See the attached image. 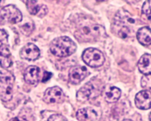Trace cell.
Returning a JSON list of instances; mask_svg holds the SVG:
<instances>
[{
	"instance_id": "1",
	"label": "cell",
	"mask_w": 151,
	"mask_h": 121,
	"mask_svg": "<svg viewBox=\"0 0 151 121\" xmlns=\"http://www.w3.org/2000/svg\"><path fill=\"white\" fill-rule=\"evenodd\" d=\"M75 24L74 35L79 42L98 41L106 35L105 28L89 18L81 17Z\"/></svg>"
},
{
	"instance_id": "2",
	"label": "cell",
	"mask_w": 151,
	"mask_h": 121,
	"mask_svg": "<svg viewBox=\"0 0 151 121\" xmlns=\"http://www.w3.org/2000/svg\"><path fill=\"white\" fill-rule=\"evenodd\" d=\"M135 24V19L128 12L119 11L115 17L112 30L119 37L125 39L134 36Z\"/></svg>"
},
{
	"instance_id": "3",
	"label": "cell",
	"mask_w": 151,
	"mask_h": 121,
	"mask_svg": "<svg viewBox=\"0 0 151 121\" xmlns=\"http://www.w3.org/2000/svg\"><path fill=\"white\" fill-rule=\"evenodd\" d=\"M77 48L76 43L66 36L54 39L50 45L51 53L55 56L59 57L70 56L76 52Z\"/></svg>"
},
{
	"instance_id": "4",
	"label": "cell",
	"mask_w": 151,
	"mask_h": 121,
	"mask_svg": "<svg viewBox=\"0 0 151 121\" xmlns=\"http://www.w3.org/2000/svg\"><path fill=\"white\" fill-rule=\"evenodd\" d=\"M103 86L98 80H92L84 85L76 94L77 99L85 102L98 97L102 92Z\"/></svg>"
},
{
	"instance_id": "5",
	"label": "cell",
	"mask_w": 151,
	"mask_h": 121,
	"mask_svg": "<svg viewBox=\"0 0 151 121\" xmlns=\"http://www.w3.org/2000/svg\"><path fill=\"white\" fill-rule=\"evenodd\" d=\"M14 76L10 71H0V98L4 102L10 101L13 98Z\"/></svg>"
},
{
	"instance_id": "6",
	"label": "cell",
	"mask_w": 151,
	"mask_h": 121,
	"mask_svg": "<svg viewBox=\"0 0 151 121\" xmlns=\"http://www.w3.org/2000/svg\"><path fill=\"white\" fill-rule=\"evenodd\" d=\"M82 59L86 64L93 68L101 67L105 61L103 53L99 49L93 48L85 50L82 55Z\"/></svg>"
},
{
	"instance_id": "7",
	"label": "cell",
	"mask_w": 151,
	"mask_h": 121,
	"mask_svg": "<svg viewBox=\"0 0 151 121\" xmlns=\"http://www.w3.org/2000/svg\"><path fill=\"white\" fill-rule=\"evenodd\" d=\"M0 16L3 20L13 24L22 21V14L21 11L12 5L3 7L0 11Z\"/></svg>"
},
{
	"instance_id": "8",
	"label": "cell",
	"mask_w": 151,
	"mask_h": 121,
	"mask_svg": "<svg viewBox=\"0 0 151 121\" xmlns=\"http://www.w3.org/2000/svg\"><path fill=\"white\" fill-rule=\"evenodd\" d=\"M65 99V94L59 86L47 88L44 94L43 100L47 104L62 103Z\"/></svg>"
},
{
	"instance_id": "9",
	"label": "cell",
	"mask_w": 151,
	"mask_h": 121,
	"mask_svg": "<svg viewBox=\"0 0 151 121\" xmlns=\"http://www.w3.org/2000/svg\"><path fill=\"white\" fill-rule=\"evenodd\" d=\"M89 75V71L86 67L77 65L72 67L70 70L69 79L71 84H78Z\"/></svg>"
},
{
	"instance_id": "10",
	"label": "cell",
	"mask_w": 151,
	"mask_h": 121,
	"mask_svg": "<svg viewBox=\"0 0 151 121\" xmlns=\"http://www.w3.org/2000/svg\"><path fill=\"white\" fill-rule=\"evenodd\" d=\"M40 55L39 48L32 43H28L20 50V57L28 61L35 60L39 58Z\"/></svg>"
},
{
	"instance_id": "11",
	"label": "cell",
	"mask_w": 151,
	"mask_h": 121,
	"mask_svg": "<svg viewBox=\"0 0 151 121\" xmlns=\"http://www.w3.org/2000/svg\"><path fill=\"white\" fill-rule=\"evenodd\" d=\"M151 92L148 90H144L136 94L135 105L139 109L146 110L151 108Z\"/></svg>"
},
{
	"instance_id": "12",
	"label": "cell",
	"mask_w": 151,
	"mask_h": 121,
	"mask_svg": "<svg viewBox=\"0 0 151 121\" xmlns=\"http://www.w3.org/2000/svg\"><path fill=\"white\" fill-rule=\"evenodd\" d=\"M26 7L29 13L39 17H45L48 12L47 7L44 4L40 5L37 1H26Z\"/></svg>"
},
{
	"instance_id": "13",
	"label": "cell",
	"mask_w": 151,
	"mask_h": 121,
	"mask_svg": "<svg viewBox=\"0 0 151 121\" xmlns=\"http://www.w3.org/2000/svg\"><path fill=\"white\" fill-rule=\"evenodd\" d=\"M40 70L36 66H30L24 72V79L27 84L32 85H37L40 80Z\"/></svg>"
},
{
	"instance_id": "14",
	"label": "cell",
	"mask_w": 151,
	"mask_h": 121,
	"mask_svg": "<svg viewBox=\"0 0 151 121\" xmlns=\"http://www.w3.org/2000/svg\"><path fill=\"white\" fill-rule=\"evenodd\" d=\"M76 118L79 121H95L97 119V112L92 108H83L78 110Z\"/></svg>"
},
{
	"instance_id": "15",
	"label": "cell",
	"mask_w": 151,
	"mask_h": 121,
	"mask_svg": "<svg viewBox=\"0 0 151 121\" xmlns=\"http://www.w3.org/2000/svg\"><path fill=\"white\" fill-rule=\"evenodd\" d=\"M139 70L145 76L151 75V55L149 54L143 55L137 64Z\"/></svg>"
},
{
	"instance_id": "16",
	"label": "cell",
	"mask_w": 151,
	"mask_h": 121,
	"mask_svg": "<svg viewBox=\"0 0 151 121\" xmlns=\"http://www.w3.org/2000/svg\"><path fill=\"white\" fill-rule=\"evenodd\" d=\"M137 38L138 41L142 45L147 47L151 45V29L145 26L140 28L137 32Z\"/></svg>"
},
{
	"instance_id": "17",
	"label": "cell",
	"mask_w": 151,
	"mask_h": 121,
	"mask_svg": "<svg viewBox=\"0 0 151 121\" xmlns=\"http://www.w3.org/2000/svg\"><path fill=\"white\" fill-rule=\"evenodd\" d=\"M121 95V90L115 86H112L105 93V99L109 103H114L118 100Z\"/></svg>"
},
{
	"instance_id": "18",
	"label": "cell",
	"mask_w": 151,
	"mask_h": 121,
	"mask_svg": "<svg viewBox=\"0 0 151 121\" xmlns=\"http://www.w3.org/2000/svg\"><path fill=\"white\" fill-rule=\"evenodd\" d=\"M34 29L35 25L34 22L30 19L27 20L25 22L20 26L21 32L26 36H30Z\"/></svg>"
},
{
	"instance_id": "19",
	"label": "cell",
	"mask_w": 151,
	"mask_h": 121,
	"mask_svg": "<svg viewBox=\"0 0 151 121\" xmlns=\"http://www.w3.org/2000/svg\"><path fill=\"white\" fill-rule=\"evenodd\" d=\"M142 13L146 16L147 19H151V1H146L143 4L142 8Z\"/></svg>"
},
{
	"instance_id": "20",
	"label": "cell",
	"mask_w": 151,
	"mask_h": 121,
	"mask_svg": "<svg viewBox=\"0 0 151 121\" xmlns=\"http://www.w3.org/2000/svg\"><path fill=\"white\" fill-rule=\"evenodd\" d=\"M11 53L8 48L5 44H2L0 45V56L3 58L9 57Z\"/></svg>"
},
{
	"instance_id": "21",
	"label": "cell",
	"mask_w": 151,
	"mask_h": 121,
	"mask_svg": "<svg viewBox=\"0 0 151 121\" xmlns=\"http://www.w3.org/2000/svg\"><path fill=\"white\" fill-rule=\"evenodd\" d=\"M12 63V60L9 57H6V58L2 57L0 60V66L4 68H7L11 66Z\"/></svg>"
},
{
	"instance_id": "22",
	"label": "cell",
	"mask_w": 151,
	"mask_h": 121,
	"mask_svg": "<svg viewBox=\"0 0 151 121\" xmlns=\"http://www.w3.org/2000/svg\"><path fill=\"white\" fill-rule=\"evenodd\" d=\"M141 84L143 87L149 86L151 87V75L145 76L142 77L141 80Z\"/></svg>"
},
{
	"instance_id": "23",
	"label": "cell",
	"mask_w": 151,
	"mask_h": 121,
	"mask_svg": "<svg viewBox=\"0 0 151 121\" xmlns=\"http://www.w3.org/2000/svg\"><path fill=\"white\" fill-rule=\"evenodd\" d=\"M48 121H68V120L63 116L57 114L51 116Z\"/></svg>"
},
{
	"instance_id": "24",
	"label": "cell",
	"mask_w": 151,
	"mask_h": 121,
	"mask_svg": "<svg viewBox=\"0 0 151 121\" xmlns=\"http://www.w3.org/2000/svg\"><path fill=\"white\" fill-rule=\"evenodd\" d=\"M52 76V74L51 72H47V71H45L44 72V76H43V79H42V82L43 83H45L49 80Z\"/></svg>"
},
{
	"instance_id": "25",
	"label": "cell",
	"mask_w": 151,
	"mask_h": 121,
	"mask_svg": "<svg viewBox=\"0 0 151 121\" xmlns=\"http://www.w3.org/2000/svg\"><path fill=\"white\" fill-rule=\"evenodd\" d=\"M7 34H6L5 31L1 30H0V42L5 41L7 39Z\"/></svg>"
},
{
	"instance_id": "26",
	"label": "cell",
	"mask_w": 151,
	"mask_h": 121,
	"mask_svg": "<svg viewBox=\"0 0 151 121\" xmlns=\"http://www.w3.org/2000/svg\"><path fill=\"white\" fill-rule=\"evenodd\" d=\"M9 121H28L24 119L21 117H16L12 118Z\"/></svg>"
},
{
	"instance_id": "27",
	"label": "cell",
	"mask_w": 151,
	"mask_h": 121,
	"mask_svg": "<svg viewBox=\"0 0 151 121\" xmlns=\"http://www.w3.org/2000/svg\"><path fill=\"white\" fill-rule=\"evenodd\" d=\"M122 121H132L129 119H125V120H123Z\"/></svg>"
},
{
	"instance_id": "28",
	"label": "cell",
	"mask_w": 151,
	"mask_h": 121,
	"mask_svg": "<svg viewBox=\"0 0 151 121\" xmlns=\"http://www.w3.org/2000/svg\"><path fill=\"white\" fill-rule=\"evenodd\" d=\"M1 1H0V4H1Z\"/></svg>"
}]
</instances>
